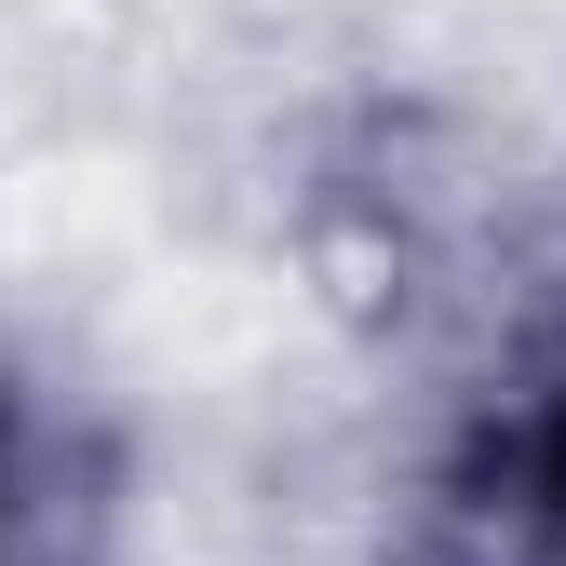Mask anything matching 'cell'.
I'll list each match as a JSON object with an SVG mask.
<instances>
[{
	"label": "cell",
	"instance_id": "1",
	"mask_svg": "<svg viewBox=\"0 0 566 566\" xmlns=\"http://www.w3.org/2000/svg\"><path fill=\"white\" fill-rule=\"evenodd\" d=\"M391 566H566V311H526L432 418L391 500Z\"/></svg>",
	"mask_w": 566,
	"mask_h": 566
},
{
	"label": "cell",
	"instance_id": "2",
	"mask_svg": "<svg viewBox=\"0 0 566 566\" xmlns=\"http://www.w3.org/2000/svg\"><path fill=\"white\" fill-rule=\"evenodd\" d=\"M135 472L122 432L41 365L0 350V566H122Z\"/></svg>",
	"mask_w": 566,
	"mask_h": 566
}]
</instances>
